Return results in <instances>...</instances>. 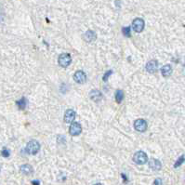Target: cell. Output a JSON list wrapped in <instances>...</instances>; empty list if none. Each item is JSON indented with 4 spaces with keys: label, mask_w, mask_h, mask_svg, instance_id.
Instances as JSON below:
<instances>
[{
    "label": "cell",
    "mask_w": 185,
    "mask_h": 185,
    "mask_svg": "<svg viewBox=\"0 0 185 185\" xmlns=\"http://www.w3.org/2000/svg\"><path fill=\"white\" fill-rule=\"evenodd\" d=\"M17 105H18V107H19L20 110H24L25 107H26V105H27V101H26V99H25L24 97H22L20 100H19V101L17 102Z\"/></svg>",
    "instance_id": "obj_16"
},
{
    "label": "cell",
    "mask_w": 185,
    "mask_h": 185,
    "mask_svg": "<svg viewBox=\"0 0 185 185\" xmlns=\"http://www.w3.org/2000/svg\"><path fill=\"white\" fill-rule=\"evenodd\" d=\"M1 154H2V156H4V157H6V158L9 157V156H10V153H9V151H8L7 148H3Z\"/></svg>",
    "instance_id": "obj_19"
},
{
    "label": "cell",
    "mask_w": 185,
    "mask_h": 185,
    "mask_svg": "<svg viewBox=\"0 0 185 185\" xmlns=\"http://www.w3.org/2000/svg\"><path fill=\"white\" fill-rule=\"evenodd\" d=\"M185 161V156H182L181 157H179V159L176 161V163H175V165H174V168H179V167H181L183 164V162Z\"/></svg>",
    "instance_id": "obj_18"
},
{
    "label": "cell",
    "mask_w": 185,
    "mask_h": 185,
    "mask_svg": "<svg viewBox=\"0 0 185 185\" xmlns=\"http://www.w3.org/2000/svg\"><path fill=\"white\" fill-rule=\"evenodd\" d=\"M32 183H33V185H39V184H40V183H39L38 181H34V182H32Z\"/></svg>",
    "instance_id": "obj_22"
},
{
    "label": "cell",
    "mask_w": 185,
    "mask_h": 185,
    "mask_svg": "<svg viewBox=\"0 0 185 185\" xmlns=\"http://www.w3.org/2000/svg\"><path fill=\"white\" fill-rule=\"evenodd\" d=\"M39 149H40V144H39V142H37V141H30L28 143H27V145H26V153L27 154H29V155H32V156H34V155H36L37 153H38V151H39Z\"/></svg>",
    "instance_id": "obj_1"
},
{
    "label": "cell",
    "mask_w": 185,
    "mask_h": 185,
    "mask_svg": "<svg viewBox=\"0 0 185 185\" xmlns=\"http://www.w3.org/2000/svg\"><path fill=\"white\" fill-rule=\"evenodd\" d=\"M146 71L151 73V74H154L157 71V68H158V62L156 60H153V61H150L147 64H146Z\"/></svg>",
    "instance_id": "obj_8"
},
{
    "label": "cell",
    "mask_w": 185,
    "mask_h": 185,
    "mask_svg": "<svg viewBox=\"0 0 185 185\" xmlns=\"http://www.w3.org/2000/svg\"><path fill=\"white\" fill-rule=\"evenodd\" d=\"M153 185H163L162 180H161V179H159V178L156 179V180H155V182H154V184Z\"/></svg>",
    "instance_id": "obj_20"
},
{
    "label": "cell",
    "mask_w": 185,
    "mask_h": 185,
    "mask_svg": "<svg viewBox=\"0 0 185 185\" xmlns=\"http://www.w3.org/2000/svg\"><path fill=\"white\" fill-rule=\"evenodd\" d=\"M112 73H113L112 71H108V72L104 74V76H103V78H102V79H103V81H107V78L112 74Z\"/></svg>",
    "instance_id": "obj_21"
},
{
    "label": "cell",
    "mask_w": 185,
    "mask_h": 185,
    "mask_svg": "<svg viewBox=\"0 0 185 185\" xmlns=\"http://www.w3.org/2000/svg\"><path fill=\"white\" fill-rule=\"evenodd\" d=\"M144 26H145V23H144V20L141 18H137L133 20L132 22V28L133 30L136 32V33H141L143 31L144 29Z\"/></svg>",
    "instance_id": "obj_4"
},
{
    "label": "cell",
    "mask_w": 185,
    "mask_h": 185,
    "mask_svg": "<svg viewBox=\"0 0 185 185\" xmlns=\"http://www.w3.org/2000/svg\"><path fill=\"white\" fill-rule=\"evenodd\" d=\"M161 73H162L163 76H165V77L169 76L172 74V67H171V65H169V64L164 65L163 68L161 69Z\"/></svg>",
    "instance_id": "obj_14"
},
{
    "label": "cell",
    "mask_w": 185,
    "mask_h": 185,
    "mask_svg": "<svg viewBox=\"0 0 185 185\" xmlns=\"http://www.w3.org/2000/svg\"><path fill=\"white\" fill-rule=\"evenodd\" d=\"M134 128L137 131L144 132L147 129V123L144 119H137L134 122Z\"/></svg>",
    "instance_id": "obj_5"
},
{
    "label": "cell",
    "mask_w": 185,
    "mask_h": 185,
    "mask_svg": "<svg viewBox=\"0 0 185 185\" xmlns=\"http://www.w3.org/2000/svg\"><path fill=\"white\" fill-rule=\"evenodd\" d=\"M89 98H90L92 101H94V102H99V101L102 100V93H101L98 89H93V90H91V92L89 93Z\"/></svg>",
    "instance_id": "obj_12"
},
{
    "label": "cell",
    "mask_w": 185,
    "mask_h": 185,
    "mask_svg": "<svg viewBox=\"0 0 185 185\" xmlns=\"http://www.w3.org/2000/svg\"><path fill=\"white\" fill-rule=\"evenodd\" d=\"M124 99V92L121 89H117L115 92V101L117 103H120Z\"/></svg>",
    "instance_id": "obj_15"
},
{
    "label": "cell",
    "mask_w": 185,
    "mask_h": 185,
    "mask_svg": "<svg viewBox=\"0 0 185 185\" xmlns=\"http://www.w3.org/2000/svg\"><path fill=\"white\" fill-rule=\"evenodd\" d=\"M147 160H148L147 155L142 151L137 152L133 156V161L138 165H144L147 162Z\"/></svg>",
    "instance_id": "obj_2"
},
{
    "label": "cell",
    "mask_w": 185,
    "mask_h": 185,
    "mask_svg": "<svg viewBox=\"0 0 185 185\" xmlns=\"http://www.w3.org/2000/svg\"><path fill=\"white\" fill-rule=\"evenodd\" d=\"M131 28L130 27H124L123 29H122V33H123V34L125 35V36H127V37H130L131 36Z\"/></svg>",
    "instance_id": "obj_17"
},
{
    "label": "cell",
    "mask_w": 185,
    "mask_h": 185,
    "mask_svg": "<svg viewBox=\"0 0 185 185\" xmlns=\"http://www.w3.org/2000/svg\"><path fill=\"white\" fill-rule=\"evenodd\" d=\"M94 185H102L101 183H96V184H94Z\"/></svg>",
    "instance_id": "obj_23"
},
{
    "label": "cell",
    "mask_w": 185,
    "mask_h": 185,
    "mask_svg": "<svg viewBox=\"0 0 185 185\" xmlns=\"http://www.w3.org/2000/svg\"><path fill=\"white\" fill-rule=\"evenodd\" d=\"M82 131V128H81V125L79 123H73L70 127V129H69V132L72 136H77L81 133Z\"/></svg>",
    "instance_id": "obj_6"
},
{
    "label": "cell",
    "mask_w": 185,
    "mask_h": 185,
    "mask_svg": "<svg viewBox=\"0 0 185 185\" xmlns=\"http://www.w3.org/2000/svg\"><path fill=\"white\" fill-rule=\"evenodd\" d=\"M72 62V58L70 56V54L68 53H62L60 55L59 57V64L60 66L63 67V68H66L68 67Z\"/></svg>",
    "instance_id": "obj_3"
},
{
    "label": "cell",
    "mask_w": 185,
    "mask_h": 185,
    "mask_svg": "<svg viewBox=\"0 0 185 185\" xmlns=\"http://www.w3.org/2000/svg\"><path fill=\"white\" fill-rule=\"evenodd\" d=\"M149 167L153 169V170H156V171H158L161 169L162 168V165H161V162L157 159H151L149 161Z\"/></svg>",
    "instance_id": "obj_10"
},
{
    "label": "cell",
    "mask_w": 185,
    "mask_h": 185,
    "mask_svg": "<svg viewBox=\"0 0 185 185\" xmlns=\"http://www.w3.org/2000/svg\"><path fill=\"white\" fill-rule=\"evenodd\" d=\"M75 118V113L72 109H68L64 114V121L65 123H72Z\"/></svg>",
    "instance_id": "obj_9"
},
{
    "label": "cell",
    "mask_w": 185,
    "mask_h": 185,
    "mask_svg": "<svg viewBox=\"0 0 185 185\" xmlns=\"http://www.w3.org/2000/svg\"><path fill=\"white\" fill-rule=\"evenodd\" d=\"M83 38L87 42H92L93 40L96 39V34H95V32H93L91 30H88L83 34Z\"/></svg>",
    "instance_id": "obj_11"
},
{
    "label": "cell",
    "mask_w": 185,
    "mask_h": 185,
    "mask_svg": "<svg viewBox=\"0 0 185 185\" xmlns=\"http://www.w3.org/2000/svg\"><path fill=\"white\" fill-rule=\"evenodd\" d=\"M74 79L76 83L78 84H83L86 82L87 80V75L83 71H77L75 72V74H74Z\"/></svg>",
    "instance_id": "obj_7"
},
{
    "label": "cell",
    "mask_w": 185,
    "mask_h": 185,
    "mask_svg": "<svg viewBox=\"0 0 185 185\" xmlns=\"http://www.w3.org/2000/svg\"><path fill=\"white\" fill-rule=\"evenodd\" d=\"M20 172L22 173V174H24V175H31L32 173H33V168H32V166H30V165H28V164H24V165H22L21 167H20Z\"/></svg>",
    "instance_id": "obj_13"
}]
</instances>
